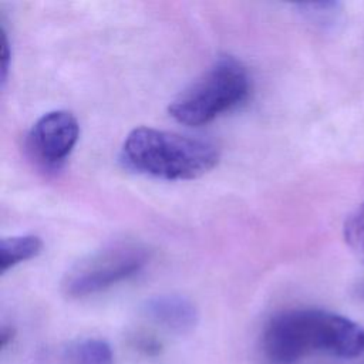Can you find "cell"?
Masks as SVG:
<instances>
[{"label": "cell", "instance_id": "cell-1", "mask_svg": "<svg viewBox=\"0 0 364 364\" xmlns=\"http://www.w3.org/2000/svg\"><path fill=\"white\" fill-rule=\"evenodd\" d=\"M262 351L269 364H297L314 353L354 358L364 351V328L327 310L291 309L269 320Z\"/></svg>", "mask_w": 364, "mask_h": 364}, {"label": "cell", "instance_id": "cell-2", "mask_svg": "<svg viewBox=\"0 0 364 364\" xmlns=\"http://www.w3.org/2000/svg\"><path fill=\"white\" fill-rule=\"evenodd\" d=\"M121 161L129 169L154 178L193 179L218 164L219 151L202 138L139 127L127 135Z\"/></svg>", "mask_w": 364, "mask_h": 364}, {"label": "cell", "instance_id": "cell-3", "mask_svg": "<svg viewBox=\"0 0 364 364\" xmlns=\"http://www.w3.org/2000/svg\"><path fill=\"white\" fill-rule=\"evenodd\" d=\"M249 90L246 67L232 55H222L171 102L169 115L183 125H203L240 104Z\"/></svg>", "mask_w": 364, "mask_h": 364}, {"label": "cell", "instance_id": "cell-4", "mask_svg": "<svg viewBox=\"0 0 364 364\" xmlns=\"http://www.w3.org/2000/svg\"><path fill=\"white\" fill-rule=\"evenodd\" d=\"M149 260L145 246L114 242L77 262L67 273L63 287L70 297H85L136 274Z\"/></svg>", "mask_w": 364, "mask_h": 364}, {"label": "cell", "instance_id": "cell-5", "mask_svg": "<svg viewBox=\"0 0 364 364\" xmlns=\"http://www.w3.org/2000/svg\"><path fill=\"white\" fill-rule=\"evenodd\" d=\"M80 135L75 117L63 109L50 111L31 127L27 145L31 155L46 166L60 165L73 151Z\"/></svg>", "mask_w": 364, "mask_h": 364}, {"label": "cell", "instance_id": "cell-6", "mask_svg": "<svg viewBox=\"0 0 364 364\" xmlns=\"http://www.w3.org/2000/svg\"><path fill=\"white\" fill-rule=\"evenodd\" d=\"M145 316L155 324L175 333H188L198 323V310L179 294H158L144 304Z\"/></svg>", "mask_w": 364, "mask_h": 364}, {"label": "cell", "instance_id": "cell-7", "mask_svg": "<svg viewBox=\"0 0 364 364\" xmlns=\"http://www.w3.org/2000/svg\"><path fill=\"white\" fill-rule=\"evenodd\" d=\"M60 364H114V355L107 341L101 338H82L63 350Z\"/></svg>", "mask_w": 364, "mask_h": 364}, {"label": "cell", "instance_id": "cell-8", "mask_svg": "<svg viewBox=\"0 0 364 364\" xmlns=\"http://www.w3.org/2000/svg\"><path fill=\"white\" fill-rule=\"evenodd\" d=\"M43 249V242L36 235H20L3 237L0 240V270L7 269L37 256Z\"/></svg>", "mask_w": 364, "mask_h": 364}, {"label": "cell", "instance_id": "cell-9", "mask_svg": "<svg viewBox=\"0 0 364 364\" xmlns=\"http://www.w3.org/2000/svg\"><path fill=\"white\" fill-rule=\"evenodd\" d=\"M344 239L351 252L364 266V203L357 206L346 219ZM361 294L364 296V286L361 287Z\"/></svg>", "mask_w": 364, "mask_h": 364}, {"label": "cell", "instance_id": "cell-10", "mask_svg": "<svg viewBox=\"0 0 364 364\" xmlns=\"http://www.w3.org/2000/svg\"><path fill=\"white\" fill-rule=\"evenodd\" d=\"M300 7L303 9V13L309 18L327 21L334 14L337 4L336 3H307V4H301Z\"/></svg>", "mask_w": 364, "mask_h": 364}, {"label": "cell", "instance_id": "cell-11", "mask_svg": "<svg viewBox=\"0 0 364 364\" xmlns=\"http://www.w3.org/2000/svg\"><path fill=\"white\" fill-rule=\"evenodd\" d=\"M13 337H14V330L11 327H1V331H0L1 350H4L11 343Z\"/></svg>", "mask_w": 364, "mask_h": 364}]
</instances>
